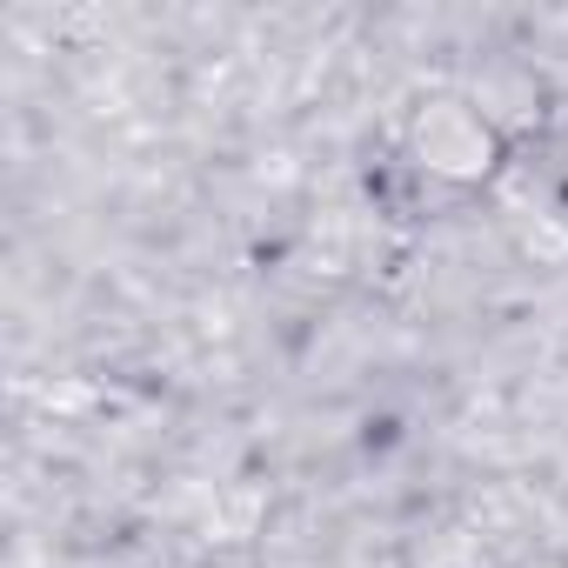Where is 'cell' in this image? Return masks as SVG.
Returning a JSON list of instances; mask_svg holds the SVG:
<instances>
[{"label": "cell", "instance_id": "cell-1", "mask_svg": "<svg viewBox=\"0 0 568 568\" xmlns=\"http://www.w3.org/2000/svg\"><path fill=\"white\" fill-rule=\"evenodd\" d=\"M428 134H442V141H428V161H435V168H455V174L488 168V134H481L468 114H435Z\"/></svg>", "mask_w": 568, "mask_h": 568}]
</instances>
